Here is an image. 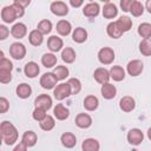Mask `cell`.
<instances>
[{"label":"cell","mask_w":151,"mask_h":151,"mask_svg":"<svg viewBox=\"0 0 151 151\" xmlns=\"http://www.w3.org/2000/svg\"><path fill=\"white\" fill-rule=\"evenodd\" d=\"M83 105H84L85 110H87V111H96L99 106V99L93 94H88L85 97Z\"/></svg>","instance_id":"26"},{"label":"cell","mask_w":151,"mask_h":151,"mask_svg":"<svg viewBox=\"0 0 151 151\" xmlns=\"http://www.w3.org/2000/svg\"><path fill=\"white\" fill-rule=\"evenodd\" d=\"M109 71H110L111 79H113L114 81H122V80H124V78H125V70L122 66L114 65Z\"/></svg>","instance_id":"29"},{"label":"cell","mask_w":151,"mask_h":151,"mask_svg":"<svg viewBox=\"0 0 151 151\" xmlns=\"http://www.w3.org/2000/svg\"><path fill=\"white\" fill-rule=\"evenodd\" d=\"M58 78L53 72H46L40 77V85L45 90H52L58 84Z\"/></svg>","instance_id":"4"},{"label":"cell","mask_w":151,"mask_h":151,"mask_svg":"<svg viewBox=\"0 0 151 151\" xmlns=\"http://www.w3.org/2000/svg\"><path fill=\"white\" fill-rule=\"evenodd\" d=\"M55 29H57V32H58L60 35L66 37V35H68V34L71 33V31H72V25H71L70 21H67V20H65V19H61V20H59V21L57 22Z\"/></svg>","instance_id":"22"},{"label":"cell","mask_w":151,"mask_h":151,"mask_svg":"<svg viewBox=\"0 0 151 151\" xmlns=\"http://www.w3.org/2000/svg\"><path fill=\"white\" fill-rule=\"evenodd\" d=\"M139 52L145 57H151V38H144L140 41Z\"/></svg>","instance_id":"34"},{"label":"cell","mask_w":151,"mask_h":151,"mask_svg":"<svg viewBox=\"0 0 151 151\" xmlns=\"http://www.w3.org/2000/svg\"><path fill=\"white\" fill-rule=\"evenodd\" d=\"M55 117H52L50 114H47L41 122H39V125H40V129L44 130V131H51L54 129L55 126Z\"/></svg>","instance_id":"32"},{"label":"cell","mask_w":151,"mask_h":151,"mask_svg":"<svg viewBox=\"0 0 151 151\" xmlns=\"http://www.w3.org/2000/svg\"><path fill=\"white\" fill-rule=\"evenodd\" d=\"M101 12H103V17L105 19H113V18H116L118 15V8L112 2H106L104 5Z\"/></svg>","instance_id":"21"},{"label":"cell","mask_w":151,"mask_h":151,"mask_svg":"<svg viewBox=\"0 0 151 151\" xmlns=\"http://www.w3.org/2000/svg\"><path fill=\"white\" fill-rule=\"evenodd\" d=\"M83 4H84V0H70V5L72 7H74V8L80 7Z\"/></svg>","instance_id":"49"},{"label":"cell","mask_w":151,"mask_h":151,"mask_svg":"<svg viewBox=\"0 0 151 151\" xmlns=\"http://www.w3.org/2000/svg\"><path fill=\"white\" fill-rule=\"evenodd\" d=\"M145 9H147V12L151 14V0H146V2H145Z\"/></svg>","instance_id":"50"},{"label":"cell","mask_w":151,"mask_h":151,"mask_svg":"<svg viewBox=\"0 0 151 151\" xmlns=\"http://www.w3.org/2000/svg\"><path fill=\"white\" fill-rule=\"evenodd\" d=\"M100 12V6L98 2H88L83 8V14L87 18H96Z\"/></svg>","instance_id":"15"},{"label":"cell","mask_w":151,"mask_h":151,"mask_svg":"<svg viewBox=\"0 0 151 151\" xmlns=\"http://www.w3.org/2000/svg\"><path fill=\"white\" fill-rule=\"evenodd\" d=\"M117 24H118V26L120 27V29L125 33V32H129L130 29H131V27H132V20L129 18V17H126V15H122L118 20H117Z\"/></svg>","instance_id":"36"},{"label":"cell","mask_w":151,"mask_h":151,"mask_svg":"<svg viewBox=\"0 0 151 151\" xmlns=\"http://www.w3.org/2000/svg\"><path fill=\"white\" fill-rule=\"evenodd\" d=\"M12 80V72H5V71H0V83L2 84H7Z\"/></svg>","instance_id":"42"},{"label":"cell","mask_w":151,"mask_h":151,"mask_svg":"<svg viewBox=\"0 0 151 151\" xmlns=\"http://www.w3.org/2000/svg\"><path fill=\"white\" fill-rule=\"evenodd\" d=\"M100 93H101V96H103L104 99L110 100V99H113V98L116 97V94H117V88H116V86H114L113 84H111V83H105V84L101 85Z\"/></svg>","instance_id":"17"},{"label":"cell","mask_w":151,"mask_h":151,"mask_svg":"<svg viewBox=\"0 0 151 151\" xmlns=\"http://www.w3.org/2000/svg\"><path fill=\"white\" fill-rule=\"evenodd\" d=\"M50 9L57 17H65L68 14V6L64 1H53L50 5Z\"/></svg>","instance_id":"9"},{"label":"cell","mask_w":151,"mask_h":151,"mask_svg":"<svg viewBox=\"0 0 151 151\" xmlns=\"http://www.w3.org/2000/svg\"><path fill=\"white\" fill-rule=\"evenodd\" d=\"M9 109V101L7 100V98L1 97L0 98V113H6Z\"/></svg>","instance_id":"43"},{"label":"cell","mask_w":151,"mask_h":151,"mask_svg":"<svg viewBox=\"0 0 151 151\" xmlns=\"http://www.w3.org/2000/svg\"><path fill=\"white\" fill-rule=\"evenodd\" d=\"M72 39L77 44H83L87 39V31L84 27H77L72 32Z\"/></svg>","instance_id":"28"},{"label":"cell","mask_w":151,"mask_h":151,"mask_svg":"<svg viewBox=\"0 0 151 151\" xmlns=\"http://www.w3.org/2000/svg\"><path fill=\"white\" fill-rule=\"evenodd\" d=\"M47 47L51 52L53 53H57L59 51H63V47H64V41L58 35H51L48 39H47Z\"/></svg>","instance_id":"10"},{"label":"cell","mask_w":151,"mask_h":151,"mask_svg":"<svg viewBox=\"0 0 151 151\" xmlns=\"http://www.w3.org/2000/svg\"><path fill=\"white\" fill-rule=\"evenodd\" d=\"M77 58V54H76V51L72 48V47H64L63 51H61V59L64 63L66 64H72L74 63Z\"/></svg>","instance_id":"31"},{"label":"cell","mask_w":151,"mask_h":151,"mask_svg":"<svg viewBox=\"0 0 151 151\" xmlns=\"http://www.w3.org/2000/svg\"><path fill=\"white\" fill-rule=\"evenodd\" d=\"M37 28H38L44 35H46V34H50V33H51V31H52V28H53V25H52L51 20H48V19H42V20H40V21L38 22Z\"/></svg>","instance_id":"35"},{"label":"cell","mask_w":151,"mask_h":151,"mask_svg":"<svg viewBox=\"0 0 151 151\" xmlns=\"http://www.w3.org/2000/svg\"><path fill=\"white\" fill-rule=\"evenodd\" d=\"M67 83H68L70 86H71L72 96H76V94H78V93L81 91V81H80L78 78H70V79L67 80Z\"/></svg>","instance_id":"40"},{"label":"cell","mask_w":151,"mask_h":151,"mask_svg":"<svg viewBox=\"0 0 151 151\" xmlns=\"http://www.w3.org/2000/svg\"><path fill=\"white\" fill-rule=\"evenodd\" d=\"M41 64L44 67L46 68H51V67H54L57 65V57L52 53H45L42 57H41Z\"/></svg>","instance_id":"33"},{"label":"cell","mask_w":151,"mask_h":151,"mask_svg":"<svg viewBox=\"0 0 151 151\" xmlns=\"http://www.w3.org/2000/svg\"><path fill=\"white\" fill-rule=\"evenodd\" d=\"M21 142L25 143L28 147H33V146L37 144V142H38V136H37V133H35L34 131H32V130L25 131L24 134H22V137H21Z\"/></svg>","instance_id":"27"},{"label":"cell","mask_w":151,"mask_h":151,"mask_svg":"<svg viewBox=\"0 0 151 151\" xmlns=\"http://www.w3.org/2000/svg\"><path fill=\"white\" fill-rule=\"evenodd\" d=\"M119 107L123 112H131L136 107V100L131 96H124L119 100Z\"/></svg>","instance_id":"12"},{"label":"cell","mask_w":151,"mask_h":151,"mask_svg":"<svg viewBox=\"0 0 151 151\" xmlns=\"http://www.w3.org/2000/svg\"><path fill=\"white\" fill-rule=\"evenodd\" d=\"M60 142L64 147L66 149H72L77 144V137L72 132H64L60 137Z\"/></svg>","instance_id":"20"},{"label":"cell","mask_w":151,"mask_h":151,"mask_svg":"<svg viewBox=\"0 0 151 151\" xmlns=\"http://www.w3.org/2000/svg\"><path fill=\"white\" fill-rule=\"evenodd\" d=\"M52 98L48 96V94H39L35 99H34V105L35 107H42L45 109L46 111H48L51 107H52Z\"/></svg>","instance_id":"13"},{"label":"cell","mask_w":151,"mask_h":151,"mask_svg":"<svg viewBox=\"0 0 151 151\" xmlns=\"http://www.w3.org/2000/svg\"><path fill=\"white\" fill-rule=\"evenodd\" d=\"M0 132H1L2 142L8 146L14 145L15 142L18 140V130L11 122L4 120L0 125Z\"/></svg>","instance_id":"1"},{"label":"cell","mask_w":151,"mask_h":151,"mask_svg":"<svg viewBox=\"0 0 151 151\" xmlns=\"http://www.w3.org/2000/svg\"><path fill=\"white\" fill-rule=\"evenodd\" d=\"M81 149L83 151H99L100 144L94 138H86L81 144Z\"/></svg>","instance_id":"30"},{"label":"cell","mask_w":151,"mask_h":151,"mask_svg":"<svg viewBox=\"0 0 151 151\" xmlns=\"http://www.w3.org/2000/svg\"><path fill=\"white\" fill-rule=\"evenodd\" d=\"M100 1H101V2H105V4H106V2H110V0H100Z\"/></svg>","instance_id":"52"},{"label":"cell","mask_w":151,"mask_h":151,"mask_svg":"<svg viewBox=\"0 0 151 151\" xmlns=\"http://www.w3.org/2000/svg\"><path fill=\"white\" fill-rule=\"evenodd\" d=\"M40 72V67L35 61H28L24 67V73L27 78H35Z\"/></svg>","instance_id":"19"},{"label":"cell","mask_w":151,"mask_h":151,"mask_svg":"<svg viewBox=\"0 0 151 151\" xmlns=\"http://www.w3.org/2000/svg\"><path fill=\"white\" fill-rule=\"evenodd\" d=\"M106 33H107V35L110 37V38H112V39H119L123 34H124V32L120 29V27L118 26V24H117V21H111L107 26H106Z\"/></svg>","instance_id":"18"},{"label":"cell","mask_w":151,"mask_h":151,"mask_svg":"<svg viewBox=\"0 0 151 151\" xmlns=\"http://www.w3.org/2000/svg\"><path fill=\"white\" fill-rule=\"evenodd\" d=\"M15 19H18V14H17V11L12 5L9 6H5L2 7L1 9V20L5 22V24H12L15 21Z\"/></svg>","instance_id":"6"},{"label":"cell","mask_w":151,"mask_h":151,"mask_svg":"<svg viewBox=\"0 0 151 151\" xmlns=\"http://www.w3.org/2000/svg\"><path fill=\"white\" fill-rule=\"evenodd\" d=\"M11 34L15 39H22L27 34V26L24 22H17L11 28Z\"/></svg>","instance_id":"16"},{"label":"cell","mask_w":151,"mask_h":151,"mask_svg":"<svg viewBox=\"0 0 151 151\" xmlns=\"http://www.w3.org/2000/svg\"><path fill=\"white\" fill-rule=\"evenodd\" d=\"M8 35H9V29L5 25H0V40L7 39Z\"/></svg>","instance_id":"45"},{"label":"cell","mask_w":151,"mask_h":151,"mask_svg":"<svg viewBox=\"0 0 151 151\" xmlns=\"http://www.w3.org/2000/svg\"><path fill=\"white\" fill-rule=\"evenodd\" d=\"M147 138L151 140V127H149V129H147Z\"/></svg>","instance_id":"51"},{"label":"cell","mask_w":151,"mask_h":151,"mask_svg":"<svg viewBox=\"0 0 151 151\" xmlns=\"http://www.w3.org/2000/svg\"><path fill=\"white\" fill-rule=\"evenodd\" d=\"M46 112H47V111H46L45 109H42V107H35V109L33 110L32 117H33L34 120H37V122H41V120L47 116Z\"/></svg>","instance_id":"41"},{"label":"cell","mask_w":151,"mask_h":151,"mask_svg":"<svg viewBox=\"0 0 151 151\" xmlns=\"http://www.w3.org/2000/svg\"><path fill=\"white\" fill-rule=\"evenodd\" d=\"M13 6H14V8H15V11H17L18 18H21V17L25 14V8H24V7H21L20 5H17V4H14V2H13Z\"/></svg>","instance_id":"46"},{"label":"cell","mask_w":151,"mask_h":151,"mask_svg":"<svg viewBox=\"0 0 151 151\" xmlns=\"http://www.w3.org/2000/svg\"><path fill=\"white\" fill-rule=\"evenodd\" d=\"M53 73L55 74V77L58 78V80H64V79H66V78L68 77L70 71H68V68H67L66 66H64V65H58V66L54 67Z\"/></svg>","instance_id":"37"},{"label":"cell","mask_w":151,"mask_h":151,"mask_svg":"<svg viewBox=\"0 0 151 151\" xmlns=\"http://www.w3.org/2000/svg\"><path fill=\"white\" fill-rule=\"evenodd\" d=\"M126 139H127L129 144H131L133 146H138L144 140V133L142 132L140 129L134 127V129L129 130L127 136H126Z\"/></svg>","instance_id":"8"},{"label":"cell","mask_w":151,"mask_h":151,"mask_svg":"<svg viewBox=\"0 0 151 151\" xmlns=\"http://www.w3.org/2000/svg\"><path fill=\"white\" fill-rule=\"evenodd\" d=\"M116 58V54H114V51L111 48V47H101L99 51H98V60L100 61V64L103 65H110L113 63Z\"/></svg>","instance_id":"2"},{"label":"cell","mask_w":151,"mask_h":151,"mask_svg":"<svg viewBox=\"0 0 151 151\" xmlns=\"http://www.w3.org/2000/svg\"><path fill=\"white\" fill-rule=\"evenodd\" d=\"M53 94H54V98H55L57 100H64L65 98L72 96L70 84H68V83L58 84V85L53 88Z\"/></svg>","instance_id":"3"},{"label":"cell","mask_w":151,"mask_h":151,"mask_svg":"<svg viewBox=\"0 0 151 151\" xmlns=\"http://www.w3.org/2000/svg\"><path fill=\"white\" fill-rule=\"evenodd\" d=\"M74 122L79 129H88L92 125V117L88 113H78Z\"/></svg>","instance_id":"14"},{"label":"cell","mask_w":151,"mask_h":151,"mask_svg":"<svg viewBox=\"0 0 151 151\" xmlns=\"http://www.w3.org/2000/svg\"><path fill=\"white\" fill-rule=\"evenodd\" d=\"M93 78L97 83L99 84H105V83H109V80L111 79V76H110V71L106 70L105 67H98L94 70L93 72Z\"/></svg>","instance_id":"11"},{"label":"cell","mask_w":151,"mask_h":151,"mask_svg":"<svg viewBox=\"0 0 151 151\" xmlns=\"http://www.w3.org/2000/svg\"><path fill=\"white\" fill-rule=\"evenodd\" d=\"M15 93H17V96H18L19 98H21V99H27V98L32 94V87H31V85H28V84H26V83H21V84H19V85L17 86Z\"/></svg>","instance_id":"25"},{"label":"cell","mask_w":151,"mask_h":151,"mask_svg":"<svg viewBox=\"0 0 151 151\" xmlns=\"http://www.w3.org/2000/svg\"><path fill=\"white\" fill-rule=\"evenodd\" d=\"M144 70V64L139 59H132L126 65V71L131 77H138Z\"/></svg>","instance_id":"7"},{"label":"cell","mask_w":151,"mask_h":151,"mask_svg":"<svg viewBox=\"0 0 151 151\" xmlns=\"http://www.w3.org/2000/svg\"><path fill=\"white\" fill-rule=\"evenodd\" d=\"M136 0H120V8L123 12H130V8L132 6V4Z\"/></svg>","instance_id":"44"},{"label":"cell","mask_w":151,"mask_h":151,"mask_svg":"<svg viewBox=\"0 0 151 151\" xmlns=\"http://www.w3.org/2000/svg\"><path fill=\"white\" fill-rule=\"evenodd\" d=\"M28 149V146L25 144V143H22V142H20L19 144H17L15 146H14V149H13V151H26Z\"/></svg>","instance_id":"47"},{"label":"cell","mask_w":151,"mask_h":151,"mask_svg":"<svg viewBox=\"0 0 151 151\" xmlns=\"http://www.w3.org/2000/svg\"><path fill=\"white\" fill-rule=\"evenodd\" d=\"M14 4H17V5H20L21 7H27L28 5H29V2H31V0H14L13 1Z\"/></svg>","instance_id":"48"},{"label":"cell","mask_w":151,"mask_h":151,"mask_svg":"<svg viewBox=\"0 0 151 151\" xmlns=\"http://www.w3.org/2000/svg\"><path fill=\"white\" fill-rule=\"evenodd\" d=\"M53 114L58 120H65L70 116V110L63 104H57L53 107Z\"/></svg>","instance_id":"23"},{"label":"cell","mask_w":151,"mask_h":151,"mask_svg":"<svg viewBox=\"0 0 151 151\" xmlns=\"http://www.w3.org/2000/svg\"><path fill=\"white\" fill-rule=\"evenodd\" d=\"M144 9H145V6H144L142 2H139L138 0H136V1L132 4L131 8H130V13H131L133 17H140V15L144 13Z\"/></svg>","instance_id":"39"},{"label":"cell","mask_w":151,"mask_h":151,"mask_svg":"<svg viewBox=\"0 0 151 151\" xmlns=\"http://www.w3.org/2000/svg\"><path fill=\"white\" fill-rule=\"evenodd\" d=\"M9 55L13 59H15V60L24 59L25 55H26V47H25V45L19 42V41L11 44V46H9Z\"/></svg>","instance_id":"5"},{"label":"cell","mask_w":151,"mask_h":151,"mask_svg":"<svg viewBox=\"0 0 151 151\" xmlns=\"http://www.w3.org/2000/svg\"><path fill=\"white\" fill-rule=\"evenodd\" d=\"M138 34L144 38H151V24L150 22H142L137 28Z\"/></svg>","instance_id":"38"},{"label":"cell","mask_w":151,"mask_h":151,"mask_svg":"<svg viewBox=\"0 0 151 151\" xmlns=\"http://www.w3.org/2000/svg\"><path fill=\"white\" fill-rule=\"evenodd\" d=\"M28 41L33 46H40L42 44V41H44V34L38 28L32 29L29 32V34H28Z\"/></svg>","instance_id":"24"}]
</instances>
